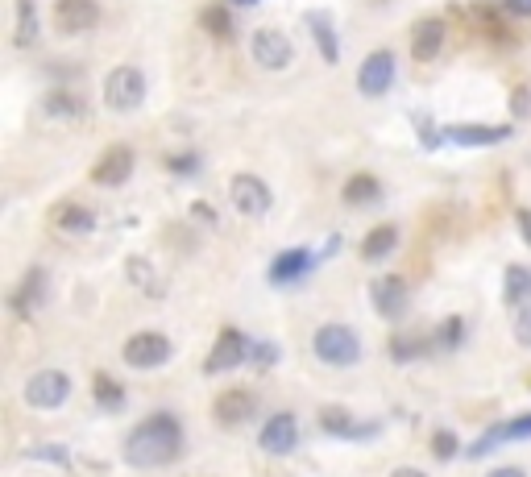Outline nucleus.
I'll return each instance as SVG.
<instances>
[{"mask_svg":"<svg viewBox=\"0 0 531 477\" xmlns=\"http://www.w3.org/2000/svg\"><path fill=\"white\" fill-rule=\"evenodd\" d=\"M30 457L34 461H54V465H71V448H63V444H34Z\"/></svg>","mask_w":531,"mask_h":477,"instance_id":"nucleus-35","label":"nucleus"},{"mask_svg":"<svg viewBox=\"0 0 531 477\" xmlns=\"http://www.w3.org/2000/svg\"><path fill=\"white\" fill-rule=\"evenodd\" d=\"M225 5H233V9H237V5H258V0H225Z\"/></svg>","mask_w":531,"mask_h":477,"instance_id":"nucleus-46","label":"nucleus"},{"mask_svg":"<svg viewBox=\"0 0 531 477\" xmlns=\"http://www.w3.org/2000/svg\"><path fill=\"white\" fill-rule=\"evenodd\" d=\"M92 399H96L100 411H125V386H121L117 378H108V374H96Z\"/></svg>","mask_w":531,"mask_h":477,"instance_id":"nucleus-26","label":"nucleus"},{"mask_svg":"<svg viewBox=\"0 0 531 477\" xmlns=\"http://www.w3.org/2000/svg\"><path fill=\"white\" fill-rule=\"evenodd\" d=\"M133 162H137L133 146L113 142V146L100 154V162L92 166V183H96V187H121V183L133 175Z\"/></svg>","mask_w":531,"mask_h":477,"instance_id":"nucleus-13","label":"nucleus"},{"mask_svg":"<svg viewBox=\"0 0 531 477\" xmlns=\"http://www.w3.org/2000/svg\"><path fill=\"white\" fill-rule=\"evenodd\" d=\"M486 477H527L519 465H502V469H494V473H486Z\"/></svg>","mask_w":531,"mask_h":477,"instance_id":"nucleus-44","label":"nucleus"},{"mask_svg":"<svg viewBox=\"0 0 531 477\" xmlns=\"http://www.w3.org/2000/svg\"><path fill=\"white\" fill-rule=\"evenodd\" d=\"M511 328H515V341H519L523 349H531V303H527V307H519Z\"/></svg>","mask_w":531,"mask_h":477,"instance_id":"nucleus-39","label":"nucleus"},{"mask_svg":"<svg viewBox=\"0 0 531 477\" xmlns=\"http://www.w3.org/2000/svg\"><path fill=\"white\" fill-rule=\"evenodd\" d=\"M502 440H507V432H502V424H494V428H486L473 444H465V457H469V461H482V457L494 453V448H498Z\"/></svg>","mask_w":531,"mask_h":477,"instance_id":"nucleus-32","label":"nucleus"},{"mask_svg":"<svg viewBox=\"0 0 531 477\" xmlns=\"http://www.w3.org/2000/svg\"><path fill=\"white\" fill-rule=\"evenodd\" d=\"M436 341H428V336H407V332H395L390 336V357L395 361H415V357H424L432 353Z\"/></svg>","mask_w":531,"mask_h":477,"instance_id":"nucleus-28","label":"nucleus"},{"mask_svg":"<svg viewBox=\"0 0 531 477\" xmlns=\"http://www.w3.org/2000/svg\"><path fill=\"white\" fill-rule=\"evenodd\" d=\"M461 341H465V320H461V316H449V320L440 324L436 345H440V349H461Z\"/></svg>","mask_w":531,"mask_h":477,"instance_id":"nucleus-33","label":"nucleus"},{"mask_svg":"<svg viewBox=\"0 0 531 477\" xmlns=\"http://www.w3.org/2000/svg\"><path fill=\"white\" fill-rule=\"evenodd\" d=\"M166 171H171V175H195V171H200V154H171V158H166Z\"/></svg>","mask_w":531,"mask_h":477,"instance_id":"nucleus-37","label":"nucleus"},{"mask_svg":"<svg viewBox=\"0 0 531 477\" xmlns=\"http://www.w3.org/2000/svg\"><path fill=\"white\" fill-rule=\"evenodd\" d=\"M515 220H519V237L531 245V208H519V212H515Z\"/></svg>","mask_w":531,"mask_h":477,"instance_id":"nucleus-42","label":"nucleus"},{"mask_svg":"<svg viewBox=\"0 0 531 477\" xmlns=\"http://www.w3.org/2000/svg\"><path fill=\"white\" fill-rule=\"evenodd\" d=\"M183 453V424L171 411H154L137 424L125 440V461L133 469H158L171 465Z\"/></svg>","mask_w":531,"mask_h":477,"instance_id":"nucleus-1","label":"nucleus"},{"mask_svg":"<svg viewBox=\"0 0 531 477\" xmlns=\"http://www.w3.org/2000/svg\"><path fill=\"white\" fill-rule=\"evenodd\" d=\"M312 249H283V254H278L274 262H270V270H266V278H270V283L274 287H291V283H299V278L307 274V270H312Z\"/></svg>","mask_w":531,"mask_h":477,"instance_id":"nucleus-17","label":"nucleus"},{"mask_svg":"<svg viewBox=\"0 0 531 477\" xmlns=\"http://www.w3.org/2000/svg\"><path fill=\"white\" fill-rule=\"evenodd\" d=\"M42 299H46V270L30 266V270H25V278H21L17 295L9 299V307L25 320V316H34V307H42Z\"/></svg>","mask_w":531,"mask_h":477,"instance_id":"nucleus-20","label":"nucleus"},{"mask_svg":"<svg viewBox=\"0 0 531 477\" xmlns=\"http://www.w3.org/2000/svg\"><path fill=\"white\" fill-rule=\"evenodd\" d=\"M511 117L515 121H527L531 117V88H515L511 92Z\"/></svg>","mask_w":531,"mask_h":477,"instance_id":"nucleus-40","label":"nucleus"},{"mask_svg":"<svg viewBox=\"0 0 531 477\" xmlns=\"http://www.w3.org/2000/svg\"><path fill=\"white\" fill-rule=\"evenodd\" d=\"M54 21L63 34H88L100 25V5L96 0H54Z\"/></svg>","mask_w":531,"mask_h":477,"instance_id":"nucleus-14","label":"nucleus"},{"mask_svg":"<svg viewBox=\"0 0 531 477\" xmlns=\"http://www.w3.org/2000/svg\"><path fill=\"white\" fill-rule=\"evenodd\" d=\"M502 299H507L511 307H527L531 303V266H507V274H502Z\"/></svg>","mask_w":531,"mask_h":477,"instance_id":"nucleus-24","label":"nucleus"},{"mask_svg":"<svg viewBox=\"0 0 531 477\" xmlns=\"http://www.w3.org/2000/svg\"><path fill=\"white\" fill-rule=\"evenodd\" d=\"M411 125H415V137H419V146H424V154H436L449 137H444V129H436V121L428 117V112H411Z\"/></svg>","mask_w":531,"mask_h":477,"instance_id":"nucleus-31","label":"nucleus"},{"mask_svg":"<svg viewBox=\"0 0 531 477\" xmlns=\"http://www.w3.org/2000/svg\"><path fill=\"white\" fill-rule=\"evenodd\" d=\"M370 303H374V312L382 320H403L407 316V307H411V291L399 274H382L370 283Z\"/></svg>","mask_w":531,"mask_h":477,"instance_id":"nucleus-10","label":"nucleus"},{"mask_svg":"<svg viewBox=\"0 0 531 477\" xmlns=\"http://www.w3.org/2000/svg\"><path fill=\"white\" fill-rule=\"evenodd\" d=\"M258 444H262V453H270V457L295 453V444H299V419L291 411H274L266 424H262V432H258Z\"/></svg>","mask_w":531,"mask_h":477,"instance_id":"nucleus-12","label":"nucleus"},{"mask_svg":"<svg viewBox=\"0 0 531 477\" xmlns=\"http://www.w3.org/2000/svg\"><path fill=\"white\" fill-rule=\"evenodd\" d=\"M320 428L328 436H341V440H370V436H378V424H357L353 411H345V407H320Z\"/></svg>","mask_w":531,"mask_h":477,"instance_id":"nucleus-18","label":"nucleus"},{"mask_svg":"<svg viewBox=\"0 0 531 477\" xmlns=\"http://www.w3.org/2000/svg\"><path fill=\"white\" fill-rule=\"evenodd\" d=\"M212 415H216L220 428H241V424H249V419L258 415V395H254V390H241V386L220 390L216 403H212Z\"/></svg>","mask_w":531,"mask_h":477,"instance_id":"nucleus-11","label":"nucleus"},{"mask_svg":"<svg viewBox=\"0 0 531 477\" xmlns=\"http://www.w3.org/2000/svg\"><path fill=\"white\" fill-rule=\"evenodd\" d=\"M121 357L133 370H162L166 361L175 357V345H171V336H162V332H133L121 349Z\"/></svg>","mask_w":531,"mask_h":477,"instance_id":"nucleus-4","label":"nucleus"},{"mask_svg":"<svg viewBox=\"0 0 531 477\" xmlns=\"http://www.w3.org/2000/svg\"><path fill=\"white\" fill-rule=\"evenodd\" d=\"M390 88H395V50L378 46L357 67V92L370 96V100H382Z\"/></svg>","mask_w":531,"mask_h":477,"instance_id":"nucleus-5","label":"nucleus"},{"mask_svg":"<svg viewBox=\"0 0 531 477\" xmlns=\"http://www.w3.org/2000/svg\"><path fill=\"white\" fill-rule=\"evenodd\" d=\"M432 453H436V461H453L461 453V440L449 428H440V432H432Z\"/></svg>","mask_w":531,"mask_h":477,"instance_id":"nucleus-34","label":"nucleus"},{"mask_svg":"<svg viewBox=\"0 0 531 477\" xmlns=\"http://www.w3.org/2000/svg\"><path fill=\"white\" fill-rule=\"evenodd\" d=\"M200 25H204L212 38H233V30H237V21H233V13H229L225 0H220V5H208V9L200 13Z\"/></svg>","mask_w":531,"mask_h":477,"instance_id":"nucleus-29","label":"nucleus"},{"mask_svg":"<svg viewBox=\"0 0 531 477\" xmlns=\"http://www.w3.org/2000/svg\"><path fill=\"white\" fill-rule=\"evenodd\" d=\"M303 21H307V30H312L316 46H320V59L337 67V63H341V38H337V25H332V13H324V9H307Z\"/></svg>","mask_w":531,"mask_h":477,"instance_id":"nucleus-19","label":"nucleus"},{"mask_svg":"<svg viewBox=\"0 0 531 477\" xmlns=\"http://www.w3.org/2000/svg\"><path fill=\"white\" fill-rule=\"evenodd\" d=\"M67 399H71V374H63V370H38L25 382V403L34 411H54Z\"/></svg>","mask_w":531,"mask_h":477,"instance_id":"nucleus-7","label":"nucleus"},{"mask_svg":"<svg viewBox=\"0 0 531 477\" xmlns=\"http://www.w3.org/2000/svg\"><path fill=\"white\" fill-rule=\"evenodd\" d=\"M46 112H50L54 121H79L83 117V100L75 92H67V88H54L46 96Z\"/></svg>","mask_w":531,"mask_h":477,"instance_id":"nucleus-27","label":"nucleus"},{"mask_svg":"<svg viewBox=\"0 0 531 477\" xmlns=\"http://www.w3.org/2000/svg\"><path fill=\"white\" fill-rule=\"evenodd\" d=\"M312 353L332 370H349L361 361V336L349 324H320L312 336Z\"/></svg>","mask_w":531,"mask_h":477,"instance_id":"nucleus-2","label":"nucleus"},{"mask_svg":"<svg viewBox=\"0 0 531 477\" xmlns=\"http://www.w3.org/2000/svg\"><path fill=\"white\" fill-rule=\"evenodd\" d=\"M104 104L113 108V112H137L146 104V75L142 67H133V63H121L108 71L104 79Z\"/></svg>","mask_w":531,"mask_h":477,"instance_id":"nucleus-3","label":"nucleus"},{"mask_svg":"<svg viewBox=\"0 0 531 477\" xmlns=\"http://www.w3.org/2000/svg\"><path fill=\"white\" fill-rule=\"evenodd\" d=\"M395 249H399V229H395V224H378V229H370L366 237H361V258H366V262H386Z\"/></svg>","mask_w":531,"mask_h":477,"instance_id":"nucleus-22","label":"nucleus"},{"mask_svg":"<svg viewBox=\"0 0 531 477\" xmlns=\"http://www.w3.org/2000/svg\"><path fill=\"white\" fill-rule=\"evenodd\" d=\"M229 200H233V208H237L245 220H258V216L270 212L274 191L266 187V179L249 175V171H237V175L229 179Z\"/></svg>","mask_w":531,"mask_h":477,"instance_id":"nucleus-6","label":"nucleus"},{"mask_svg":"<svg viewBox=\"0 0 531 477\" xmlns=\"http://www.w3.org/2000/svg\"><path fill=\"white\" fill-rule=\"evenodd\" d=\"M191 220H200V224H208V229H216V208L204 204V200H195L191 204Z\"/></svg>","mask_w":531,"mask_h":477,"instance_id":"nucleus-41","label":"nucleus"},{"mask_svg":"<svg viewBox=\"0 0 531 477\" xmlns=\"http://www.w3.org/2000/svg\"><path fill=\"white\" fill-rule=\"evenodd\" d=\"M249 54H254V63L266 67V71H287L291 59H295V46L283 30H270L266 25V30H258L254 38H249Z\"/></svg>","mask_w":531,"mask_h":477,"instance_id":"nucleus-9","label":"nucleus"},{"mask_svg":"<svg viewBox=\"0 0 531 477\" xmlns=\"http://www.w3.org/2000/svg\"><path fill=\"white\" fill-rule=\"evenodd\" d=\"M390 477H428V473H424V469H415V465H403V469H395Z\"/></svg>","mask_w":531,"mask_h":477,"instance_id":"nucleus-45","label":"nucleus"},{"mask_svg":"<svg viewBox=\"0 0 531 477\" xmlns=\"http://www.w3.org/2000/svg\"><path fill=\"white\" fill-rule=\"evenodd\" d=\"M507 13H515V17H531V0H507Z\"/></svg>","mask_w":531,"mask_h":477,"instance_id":"nucleus-43","label":"nucleus"},{"mask_svg":"<svg viewBox=\"0 0 531 477\" xmlns=\"http://www.w3.org/2000/svg\"><path fill=\"white\" fill-rule=\"evenodd\" d=\"M50 216H54V229H59V233H71V237H83V233L96 229V212L83 208V204H59Z\"/></svg>","mask_w":531,"mask_h":477,"instance_id":"nucleus-21","label":"nucleus"},{"mask_svg":"<svg viewBox=\"0 0 531 477\" xmlns=\"http://www.w3.org/2000/svg\"><path fill=\"white\" fill-rule=\"evenodd\" d=\"M249 349H254V345L245 341L241 328H220L216 345H212V353H208V361H204V370H208V374H229V370L245 366V361H249Z\"/></svg>","mask_w":531,"mask_h":477,"instance_id":"nucleus-8","label":"nucleus"},{"mask_svg":"<svg viewBox=\"0 0 531 477\" xmlns=\"http://www.w3.org/2000/svg\"><path fill=\"white\" fill-rule=\"evenodd\" d=\"M502 432H507V440H531V411L507 419V424H502Z\"/></svg>","mask_w":531,"mask_h":477,"instance_id":"nucleus-38","label":"nucleus"},{"mask_svg":"<svg viewBox=\"0 0 531 477\" xmlns=\"http://www.w3.org/2000/svg\"><path fill=\"white\" fill-rule=\"evenodd\" d=\"M527 386H531V378H527Z\"/></svg>","mask_w":531,"mask_h":477,"instance_id":"nucleus-47","label":"nucleus"},{"mask_svg":"<svg viewBox=\"0 0 531 477\" xmlns=\"http://www.w3.org/2000/svg\"><path fill=\"white\" fill-rule=\"evenodd\" d=\"M444 34H449L444 17H424V21H415V34H411V59H415V63H432L436 54L444 50Z\"/></svg>","mask_w":531,"mask_h":477,"instance_id":"nucleus-16","label":"nucleus"},{"mask_svg":"<svg viewBox=\"0 0 531 477\" xmlns=\"http://www.w3.org/2000/svg\"><path fill=\"white\" fill-rule=\"evenodd\" d=\"M515 133V125H449L444 129V137H449L453 146H465V150H482V146H498L507 142V137Z\"/></svg>","mask_w":531,"mask_h":477,"instance_id":"nucleus-15","label":"nucleus"},{"mask_svg":"<svg viewBox=\"0 0 531 477\" xmlns=\"http://www.w3.org/2000/svg\"><path fill=\"white\" fill-rule=\"evenodd\" d=\"M125 274H129V283H133V287H142L150 299H162V295H166L162 278L154 274V266H150L146 258H129V262H125Z\"/></svg>","mask_w":531,"mask_h":477,"instance_id":"nucleus-25","label":"nucleus"},{"mask_svg":"<svg viewBox=\"0 0 531 477\" xmlns=\"http://www.w3.org/2000/svg\"><path fill=\"white\" fill-rule=\"evenodd\" d=\"M38 38V5L34 0H17V34L13 46H34Z\"/></svg>","mask_w":531,"mask_h":477,"instance_id":"nucleus-30","label":"nucleus"},{"mask_svg":"<svg viewBox=\"0 0 531 477\" xmlns=\"http://www.w3.org/2000/svg\"><path fill=\"white\" fill-rule=\"evenodd\" d=\"M341 200H345L349 208L378 204V200H382V183H378V175H366V171L349 175V179H345V187H341Z\"/></svg>","mask_w":531,"mask_h":477,"instance_id":"nucleus-23","label":"nucleus"},{"mask_svg":"<svg viewBox=\"0 0 531 477\" xmlns=\"http://www.w3.org/2000/svg\"><path fill=\"white\" fill-rule=\"evenodd\" d=\"M249 361H254L258 370H270V366H278V345H274V341H258L254 349H249Z\"/></svg>","mask_w":531,"mask_h":477,"instance_id":"nucleus-36","label":"nucleus"}]
</instances>
